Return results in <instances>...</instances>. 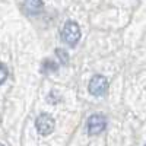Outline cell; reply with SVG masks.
<instances>
[{
    "mask_svg": "<svg viewBox=\"0 0 146 146\" xmlns=\"http://www.w3.org/2000/svg\"><path fill=\"white\" fill-rule=\"evenodd\" d=\"M145 146H146V145H145Z\"/></svg>",
    "mask_w": 146,
    "mask_h": 146,
    "instance_id": "30bf717a",
    "label": "cell"
},
{
    "mask_svg": "<svg viewBox=\"0 0 146 146\" xmlns=\"http://www.w3.org/2000/svg\"><path fill=\"white\" fill-rule=\"evenodd\" d=\"M6 78H7V69L3 63H0V85L6 80Z\"/></svg>",
    "mask_w": 146,
    "mask_h": 146,
    "instance_id": "52a82bcc",
    "label": "cell"
},
{
    "mask_svg": "<svg viewBox=\"0 0 146 146\" xmlns=\"http://www.w3.org/2000/svg\"><path fill=\"white\" fill-rule=\"evenodd\" d=\"M35 127H36V131H38L41 136L51 135L54 131V127H56L54 118L48 114H40L35 120Z\"/></svg>",
    "mask_w": 146,
    "mask_h": 146,
    "instance_id": "7a4b0ae2",
    "label": "cell"
},
{
    "mask_svg": "<svg viewBox=\"0 0 146 146\" xmlns=\"http://www.w3.org/2000/svg\"><path fill=\"white\" fill-rule=\"evenodd\" d=\"M107 127V118L101 114H94L88 118V124H86V129H88V135L91 136H96L102 133Z\"/></svg>",
    "mask_w": 146,
    "mask_h": 146,
    "instance_id": "3957f363",
    "label": "cell"
},
{
    "mask_svg": "<svg viewBox=\"0 0 146 146\" xmlns=\"http://www.w3.org/2000/svg\"><path fill=\"white\" fill-rule=\"evenodd\" d=\"M56 53H57V56L60 57V60H62V64H66V63H67V60H69L66 51H64V50H60V48H57Z\"/></svg>",
    "mask_w": 146,
    "mask_h": 146,
    "instance_id": "ba28073f",
    "label": "cell"
},
{
    "mask_svg": "<svg viewBox=\"0 0 146 146\" xmlns=\"http://www.w3.org/2000/svg\"><path fill=\"white\" fill-rule=\"evenodd\" d=\"M42 0H25L23 2V7L29 15H36L42 10Z\"/></svg>",
    "mask_w": 146,
    "mask_h": 146,
    "instance_id": "5b68a950",
    "label": "cell"
},
{
    "mask_svg": "<svg viewBox=\"0 0 146 146\" xmlns=\"http://www.w3.org/2000/svg\"><path fill=\"white\" fill-rule=\"evenodd\" d=\"M89 92L95 96H101L107 92L108 89V80L105 79V76L102 75H95L91 82H89V86H88Z\"/></svg>",
    "mask_w": 146,
    "mask_h": 146,
    "instance_id": "277c9868",
    "label": "cell"
},
{
    "mask_svg": "<svg viewBox=\"0 0 146 146\" xmlns=\"http://www.w3.org/2000/svg\"><path fill=\"white\" fill-rule=\"evenodd\" d=\"M0 146H3V145H2V143H0Z\"/></svg>",
    "mask_w": 146,
    "mask_h": 146,
    "instance_id": "9c48e42d",
    "label": "cell"
},
{
    "mask_svg": "<svg viewBox=\"0 0 146 146\" xmlns=\"http://www.w3.org/2000/svg\"><path fill=\"white\" fill-rule=\"evenodd\" d=\"M62 38L66 44H69L72 47L78 44V41L80 40V28L76 22L67 21L64 23V27L62 29Z\"/></svg>",
    "mask_w": 146,
    "mask_h": 146,
    "instance_id": "6da1fadb",
    "label": "cell"
},
{
    "mask_svg": "<svg viewBox=\"0 0 146 146\" xmlns=\"http://www.w3.org/2000/svg\"><path fill=\"white\" fill-rule=\"evenodd\" d=\"M57 67H58V64H56L54 62H51V60H45V62L42 63V66H41V70L44 73H48V72L57 70Z\"/></svg>",
    "mask_w": 146,
    "mask_h": 146,
    "instance_id": "8992f818",
    "label": "cell"
}]
</instances>
